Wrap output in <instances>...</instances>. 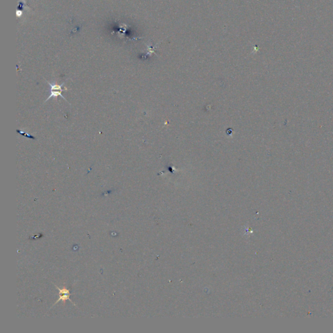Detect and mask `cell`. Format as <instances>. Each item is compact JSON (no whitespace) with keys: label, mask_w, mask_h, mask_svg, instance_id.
<instances>
[{"label":"cell","mask_w":333,"mask_h":333,"mask_svg":"<svg viewBox=\"0 0 333 333\" xmlns=\"http://www.w3.org/2000/svg\"><path fill=\"white\" fill-rule=\"evenodd\" d=\"M56 288H57V290H59V299H57V301L55 302V303H57L59 302L60 301H62L63 302L66 301V300H69L71 302H72V301L70 299V292L68 289H66V288H63V289H60L59 288H58L57 286H56Z\"/></svg>","instance_id":"obj_1"},{"label":"cell","mask_w":333,"mask_h":333,"mask_svg":"<svg viewBox=\"0 0 333 333\" xmlns=\"http://www.w3.org/2000/svg\"><path fill=\"white\" fill-rule=\"evenodd\" d=\"M46 82L49 84V85L50 87V91H61L63 92V91L69 90V89H68L66 87H65V89H63V87L64 85V84H65V83H63L62 84H61V85H58V84H57V83H51L48 82H47V81H46Z\"/></svg>","instance_id":"obj_2"},{"label":"cell","mask_w":333,"mask_h":333,"mask_svg":"<svg viewBox=\"0 0 333 333\" xmlns=\"http://www.w3.org/2000/svg\"><path fill=\"white\" fill-rule=\"evenodd\" d=\"M50 92V96H48V98H47L46 100V101L44 102H46L47 100H50V98H57V96H61V98H63L64 100H65L66 101L65 98L63 96L62 94H61L62 91H51Z\"/></svg>","instance_id":"obj_3"}]
</instances>
